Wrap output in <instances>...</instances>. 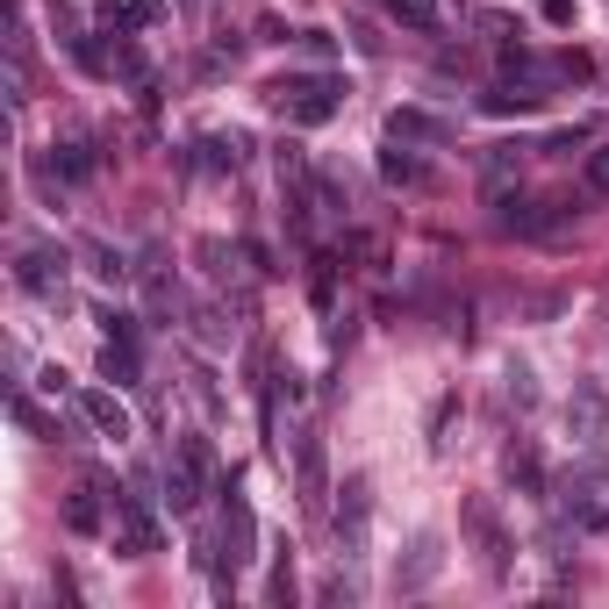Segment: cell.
<instances>
[{"label":"cell","mask_w":609,"mask_h":609,"mask_svg":"<svg viewBox=\"0 0 609 609\" xmlns=\"http://www.w3.org/2000/svg\"><path fill=\"white\" fill-rule=\"evenodd\" d=\"M215 487V452L209 437H173V452H165V502H173V517H194L201 509V495Z\"/></svg>","instance_id":"1"},{"label":"cell","mask_w":609,"mask_h":609,"mask_svg":"<svg viewBox=\"0 0 609 609\" xmlns=\"http://www.w3.org/2000/svg\"><path fill=\"white\" fill-rule=\"evenodd\" d=\"M337 79H323V72H287V79H273L265 87V101L279 108L287 122H301V129H315V122H331L337 115Z\"/></svg>","instance_id":"2"},{"label":"cell","mask_w":609,"mask_h":609,"mask_svg":"<svg viewBox=\"0 0 609 609\" xmlns=\"http://www.w3.org/2000/svg\"><path fill=\"white\" fill-rule=\"evenodd\" d=\"M459 523H467V538L481 545L487 574H495V581H509V552H517V545H509V531H502V517H495V502H487V495H473V502L459 509Z\"/></svg>","instance_id":"3"},{"label":"cell","mask_w":609,"mask_h":609,"mask_svg":"<svg viewBox=\"0 0 609 609\" xmlns=\"http://www.w3.org/2000/svg\"><path fill=\"white\" fill-rule=\"evenodd\" d=\"M158 517H151V502H144V495H122L115 502V552L122 559H151L158 552Z\"/></svg>","instance_id":"4"},{"label":"cell","mask_w":609,"mask_h":609,"mask_svg":"<svg viewBox=\"0 0 609 609\" xmlns=\"http://www.w3.org/2000/svg\"><path fill=\"white\" fill-rule=\"evenodd\" d=\"M559 223V201H531V194H502L495 201V229L502 237H545Z\"/></svg>","instance_id":"5"},{"label":"cell","mask_w":609,"mask_h":609,"mask_svg":"<svg viewBox=\"0 0 609 609\" xmlns=\"http://www.w3.org/2000/svg\"><path fill=\"white\" fill-rule=\"evenodd\" d=\"M295 487H301V509H323V495H331V467H323V437L315 431H301V445H295Z\"/></svg>","instance_id":"6"},{"label":"cell","mask_w":609,"mask_h":609,"mask_svg":"<svg viewBox=\"0 0 609 609\" xmlns=\"http://www.w3.org/2000/svg\"><path fill=\"white\" fill-rule=\"evenodd\" d=\"M223 545H229V567H244V559H259V517H251V502H244L237 487L223 495Z\"/></svg>","instance_id":"7"},{"label":"cell","mask_w":609,"mask_h":609,"mask_svg":"<svg viewBox=\"0 0 609 609\" xmlns=\"http://www.w3.org/2000/svg\"><path fill=\"white\" fill-rule=\"evenodd\" d=\"M345 502H337V545H345V559L365 545V517H373V487H365V473H351L345 487H337Z\"/></svg>","instance_id":"8"},{"label":"cell","mask_w":609,"mask_h":609,"mask_svg":"<svg viewBox=\"0 0 609 609\" xmlns=\"http://www.w3.org/2000/svg\"><path fill=\"white\" fill-rule=\"evenodd\" d=\"M437 567H445V545H437L431 531H423V538L409 545V559H401V567H395V588H401V595L431 588V581H437Z\"/></svg>","instance_id":"9"},{"label":"cell","mask_w":609,"mask_h":609,"mask_svg":"<svg viewBox=\"0 0 609 609\" xmlns=\"http://www.w3.org/2000/svg\"><path fill=\"white\" fill-rule=\"evenodd\" d=\"M387 137H401V144H445V137H452V122L431 115V108H395V115H387Z\"/></svg>","instance_id":"10"},{"label":"cell","mask_w":609,"mask_h":609,"mask_svg":"<svg viewBox=\"0 0 609 609\" xmlns=\"http://www.w3.org/2000/svg\"><path fill=\"white\" fill-rule=\"evenodd\" d=\"M79 417H87L101 437H115V445L129 437V409H122V401L108 395V387H87V395H79Z\"/></svg>","instance_id":"11"},{"label":"cell","mask_w":609,"mask_h":609,"mask_svg":"<svg viewBox=\"0 0 609 609\" xmlns=\"http://www.w3.org/2000/svg\"><path fill=\"white\" fill-rule=\"evenodd\" d=\"M15 279L29 287V295H58V279H65V251H22Z\"/></svg>","instance_id":"12"},{"label":"cell","mask_w":609,"mask_h":609,"mask_svg":"<svg viewBox=\"0 0 609 609\" xmlns=\"http://www.w3.org/2000/svg\"><path fill=\"white\" fill-rule=\"evenodd\" d=\"M101 381H115V387H137V381H144L137 337H108V345H101Z\"/></svg>","instance_id":"13"},{"label":"cell","mask_w":609,"mask_h":609,"mask_svg":"<svg viewBox=\"0 0 609 609\" xmlns=\"http://www.w3.org/2000/svg\"><path fill=\"white\" fill-rule=\"evenodd\" d=\"M158 15H165V0H108V8H101V22H108L115 36H129V29H151Z\"/></svg>","instance_id":"14"},{"label":"cell","mask_w":609,"mask_h":609,"mask_svg":"<svg viewBox=\"0 0 609 609\" xmlns=\"http://www.w3.org/2000/svg\"><path fill=\"white\" fill-rule=\"evenodd\" d=\"M567 431H574L581 445L602 437V395H595V387H574V401H567Z\"/></svg>","instance_id":"15"},{"label":"cell","mask_w":609,"mask_h":609,"mask_svg":"<svg viewBox=\"0 0 609 609\" xmlns=\"http://www.w3.org/2000/svg\"><path fill=\"white\" fill-rule=\"evenodd\" d=\"M101 495H108V487H79V495H72V502H65V531H79V538H94V531H101Z\"/></svg>","instance_id":"16"},{"label":"cell","mask_w":609,"mask_h":609,"mask_svg":"<svg viewBox=\"0 0 609 609\" xmlns=\"http://www.w3.org/2000/svg\"><path fill=\"white\" fill-rule=\"evenodd\" d=\"M487 115H538L545 108V87H502V94H481Z\"/></svg>","instance_id":"17"},{"label":"cell","mask_w":609,"mask_h":609,"mask_svg":"<svg viewBox=\"0 0 609 609\" xmlns=\"http://www.w3.org/2000/svg\"><path fill=\"white\" fill-rule=\"evenodd\" d=\"M502 473H509V481L523 487V495H538V487H545V467H538V452H531V445H509Z\"/></svg>","instance_id":"18"},{"label":"cell","mask_w":609,"mask_h":609,"mask_svg":"<svg viewBox=\"0 0 609 609\" xmlns=\"http://www.w3.org/2000/svg\"><path fill=\"white\" fill-rule=\"evenodd\" d=\"M381 173L395 179V187H417V179H423V158H417V151H401V137H395V144L381 151Z\"/></svg>","instance_id":"19"},{"label":"cell","mask_w":609,"mask_h":609,"mask_svg":"<svg viewBox=\"0 0 609 609\" xmlns=\"http://www.w3.org/2000/svg\"><path fill=\"white\" fill-rule=\"evenodd\" d=\"M265 595H273L279 609H295V545H279V559H273V581H265Z\"/></svg>","instance_id":"20"},{"label":"cell","mask_w":609,"mask_h":609,"mask_svg":"<svg viewBox=\"0 0 609 609\" xmlns=\"http://www.w3.org/2000/svg\"><path fill=\"white\" fill-rule=\"evenodd\" d=\"M201 151H209V173H237L244 165V137L229 129V137H201Z\"/></svg>","instance_id":"21"},{"label":"cell","mask_w":609,"mask_h":609,"mask_svg":"<svg viewBox=\"0 0 609 609\" xmlns=\"http://www.w3.org/2000/svg\"><path fill=\"white\" fill-rule=\"evenodd\" d=\"M51 165H58V179H72V187H79V179H94V151H87V144H58Z\"/></svg>","instance_id":"22"},{"label":"cell","mask_w":609,"mask_h":609,"mask_svg":"<svg viewBox=\"0 0 609 609\" xmlns=\"http://www.w3.org/2000/svg\"><path fill=\"white\" fill-rule=\"evenodd\" d=\"M15 423H22V431H36V437H58V417H44V409L29 401V387H22V381H15Z\"/></svg>","instance_id":"23"},{"label":"cell","mask_w":609,"mask_h":609,"mask_svg":"<svg viewBox=\"0 0 609 609\" xmlns=\"http://www.w3.org/2000/svg\"><path fill=\"white\" fill-rule=\"evenodd\" d=\"M387 15L409 29H437V0H387Z\"/></svg>","instance_id":"24"},{"label":"cell","mask_w":609,"mask_h":609,"mask_svg":"<svg viewBox=\"0 0 609 609\" xmlns=\"http://www.w3.org/2000/svg\"><path fill=\"white\" fill-rule=\"evenodd\" d=\"M581 179H588V194H602V201H609V144H595V151L581 158Z\"/></svg>","instance_id":"25"},{"label":"cell","mask_w":609,"mask_h":609,"mask_svg":"<svg viewBox=\"0 0 609 609\" xmlns=\"http://www.w3.org/2000/svg\"><path fill=\"white\" fill-rule=\"evenodd\" d=\"M309 295H315V309H331V301H337V265H331V259H315V273H309Z\"/></svg>","instance_id":"26"},{"label":"cell","mask_w":609,"mask_h":609,"mask_svg":"<svg viewBox=\"0 0 609 609\" xmlns=\"http://www.w3.org/2000/svg\"><path fill=\"white\" fill-rule=\"evenodd\" d=\"M523 151H531V144H495V151H487V173L502 179V173H517L523 165Z\"/></svg>","instance_id":"27"},{"label":"cell","mask_w":609,"mask_h":609,"mask_svg":"<svg viewBox=\"0 0 609 609\" xmlns=\"http://www.w3.org/2000/svg\"><path fill=\"white\" fill-rule=\"evenodd\" d=\"M87 259H94V273H101V279H122V273H129V265H122V251H108V244H94Z\"/></svg>","instance_id":"28"},{"label":"cell","mask_w":609,"mask_h":609,"mask_svg":"<svg viewBox=\"0 0 609 609\" xmlns=\"http://www.w3.org/2000/svg\"><path fill=\"white\" fill-rule=\"evenodd\" d=\"M581 144H588V137H581V129H559V137H545V151H552V158H574Z\"/></svg>","instance_id":"29"},{"label":"cell","mask_w":609,"mask_h":609,"mask_svg":"<svg viewBox=\"0 0 609 609\" xmlns=\"http://www.w3.org/2000/svg\"><path fill=\"white\" fill-rule=\"evenodd\" d=\"M545 22H552V29H574V0H545Z\"/></svg>","instance_id":"30"},{"label":"cell","mask_w":609,"mask_h":609,"mask_svg":"<svg viewBox=\"0 0 609 609\" xmlns=\"http://www.w3.org/2000/svg\"><path fill=\"white\" fill-rule=\"evenodd\" d=\"M179 8H187V0H179Z\"/></svg>","instance_id":"31"}]
</instances>
